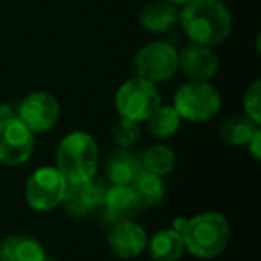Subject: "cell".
<instances>
[{
  "label": "cell",
  "mask_w": 261,
  "mask_h": 261,
  "mask_svg": "<svg viewBox=\"0 0 261 261\" xmlns=\"http://www.w3.org/2000/svg\"><path fill=\"white\" fill-rule=\"evenodd\" d=\"M179 25L192 43L222 45L232 31V15L222 0H190L179 9Z\"/></svg>",
  "instance_id": "cell-1"
},
{
  "label": "cell",
  "mask_w": 261,
  "mask_h": 261,
  "mask_svg": "<svg viewBox=\"0 0 261 261\" xmlns=\"http://www.w3.org/2000/svg\"><path fill=\"white\" fill-rule=\"evenodd\" d=\"M185 249L195 257L211 259L225 250L231 236L227 218L217 211H204L192 218H186L181 231Z\"/></svg>",
  "instance_id": "cell-2"
},
{
  "label": "cell",
  "mask_w": 261,
  "mask_h": 261,
  "mask_svg": "<svg viewBox=\"0 0 261 261\" xmlns=\"http://www.w3.org/2000/svg\"><path fill=\"white\" fill-rule=\"evenodd\" d=\"M56 168L61 172L66 182H83L97 175L98 145L93 136L86 130L68 133L59 142Z\"/></svg>",
  "instance_id": "cell-3"
},
{
  "label": "cell",
  "mask_w": 261,
  "mask_h": 261,
  "mask_svg": "<svg viewBox=\"0 0 261 261\" xmlns=\"http://www.w3.org/2000/svg\"><path fill=\"white\" fill-rule=\"evenodd\" d=\"M172 106L181 120L202 123L220 111L222 97L217 88L207 81H190L175 91Z\"/></svg>",
  "instance_id": "cell-4"
},
{
  "label": "cell",
  "mask_w": 261,
  "mask_h": 261,
  "mask_svg": "<svg viewBox=\"0 0 261 261\" xmlns=\"http://www.w3.org/2000/svg\"><path fill=\"white\" fill-rule=\"evenodd\" d=\"M160 106L161 95L156 84L149 83L142 77H133L116 90L115 108L122 118L133 120L136 123L147 122V118Z\"/></svg>",
  "instance_id": "cell-5"
},
{
  "label": "cell",
  "mask_w": 261,
  "mask_h": 261,
  "mask_svg": "<svg viewBox=\"0 0 261 261\" xmlns=\"http://www.w3.org/2000/svg\"><path fill=\"white\" fill-rule=\"evenodd\" d=\"M133 65L136 77L152 84L167 83L179 70L177 50L168 41H150L136 52Z\"/></svg>",
  "instance_id": "cell-6"
},
{
  "label": "cell",
  "mask_w": 261,
  "mask_h": 261,
  "mask_svg": "<svg viewBox=\"0 0 261 261\" xmlns=\"http://www.w3.org/2000/svg\"><path fill=\"white\" fill-rule=\"evenodd\" d=\"M66 186L68 182L58 168H38L25 182V200L34 211L47 213L63 204Z\"/></svg>",
  "instance_id": "cell-7"
},
{
  "label": "cell",
  "mask_w": 261,
  "mask_h": 261,
  "mask_svg": "<svg viewBox=\"0 0 261 261\" xmlns=\"http://www.w3.org/2000/svg\"><path fill=\"white\" fill-rule=\"evenodd\" d=\"M34 133L18 118L0 120V165L18 167L23 165L34 152Z\"/></svg>",
  "instance_id": "cell-8"
},
{
  "label": "cell",
  "mask_w": 261,
  "mask_h": 261,
  "mask_svg": "<svg viewBox=\"0 0 261 261\" xmlns=\"http://www.w3.org/2000/svg\"><path fill=\"white\" fill-rule=\"evenodd\" d=\"M59 115L61 106L58 98L48 91H33L16 106V116L33 133L50 130L58 123Z\"/></svg>",
  "instance_id": "cell-9"
},
{
  "label": "cell",
  "mask_w": 261,
  "mask_h": 261,
  "mask_svg": "<svg viewBox=\"0 0 261 261\" xmlns=\"http://www.w3.org/2000/svg\"><path fill=\"white\" fill-rule=\"evenodd\" d=\"M106 190H108V186H106L104 179L97 177V175L83 182H68L63 204L70 215L84 217V215H90L91 211H97L100 207Z\"/></svg>",
  "instance_id": "cell-10"
},
{
  "label": "cell",
  "mask_w": 261,
  "mask_h": 261,
  "mask_svg": "<svg viewBox=\"0 0 261 261\" xmlns=\"http://www.w3.org/2000/svg\"><path fill=\"white\" fill-rule=\"evenodd\" d=\"M177 61L182 73L192 81H210L220 68V59L213 48L199 43L185 45L177 52Z\"/></svg>",
  "instance_id": "cell-11"
},
{
  "label": "cell",
  "mask_w": 261,
  "mask_h": 261,
  "mask_svg": "<svg viewBox=\"0 0 261 261\" xmlns=\"http://www.w3.org/2000/svg\"><path fill=\"white\" fill-rule=\"evenodd\" d=\"M147 232L136 222H120L113 225L108 236L111 252L120 259H135L147 249Z\"/></svg>",
  "instance_id": "cell-12"
},
{
  "label": "cell",
  "mask_w": 261,
  "mask_h": 261,
  "mask_svg": "<svg viewBox=\"0 0 261 261\" xmlns=\"http://www.w3.org/2000/svg\"><path fill=\"white\" fill-rule=\"evenodd\" d=\"M100 218L102 224L116 225L120 222H129L136 217L140 211L133 190L129 186H115L111 185L106 190L104 200L100 204Z\"/></svg>",
  "instance_id": "cell-13"
},
{
  "label": "cell",
  "mask_w": 261,
  "mask_h": 261,
  "mask_svg": "<svg viewBox=\"0 0 261 261\" xmlns=\"http://www.w3.org/2000/svg\"><path fill=\"white\" fill-rule=\"evenodd\" d=\"M142 168V154L133 149H116L106 161V177L115 186H129Z\"/></svg>",
  "instance_id": "cell-14"
},
{
  "label": "cell",
  "mask_w": 261,
  "mask_h": 261,
  "mask_svg": "<svg viewBox=\"0 0 261 261\" xmlns=\"http://www.w3.org/2000/svg\"><path fill=\"white\" fill-rule=\"evenodd\" d=\"M179 23V8L167 0H152L140 11V25L152 34H167Z\"/></svg>",
  "instance_id": "cell-15"
},
{
  "label": "cell",
  "mask_w": 261,
  "mask_h": 261,
  "mask_svg": "<svg viewBox=\"0 0 261 261\" xmlns=\"http://www.w3.org/2000/svg\"><path fill=\"white\" fill-rule=\"evenodd\" d=\"M43 245L29 234H9L0 242V261H43Z\"/></svg>",
  "instance_id": "cell-16"
},
{
  "label": "cell",
  "mask_w": 261,
  "mask_h": 261,
  "mask_svg": "<svg viewBox=\"0 0 261 261\" xmlns=\"http://www.w3.org/2000/svg\"><path fill=\"white\" fill-rule=\"evenodd\" d=\"M129 188L133 190V195H135L140 210L158 207L167 195V186H165L163 179L160 175L143 170V168L138 172L135 181L129 185Z\"/></svg>",
  "instance_id": "cell-17"
},
{
  "label": "cell",
  "mask_w": 261,
  "mask_h": 261,
  "mask_svg": "<svg viewBox=\"0 0 261 261\" xmlns=\"http://www.w3.org/2000/svg\"><path fill=\"white\" fill-rule=\"evenodd\" d=\"M149 257L152 261H177L185 254V242L182 234L174 227L158 231L147 242Z\"/></svg>",
  "instance_id": "cell-18"
},
{
  "label": "cell",
  "mask_w": 261,
  "mask_h": 261,
  "mask_svg": "<svg viewBox=\"0 0 261 261\" xmlns=\"http://www.w3.org/2000/svg\"><path fill=\"white\" fill-rule=\"evenodd\" d=\"M257 130H259V125L252 122L247 115L231 116V118L224 120V123L220 125V138L227 145L242 147L250 142V138L256 135Z\"/></svg>",
  "instance_id": "cell-19"
},
{
  "label": "cell",
  "mask_w": 261,
  "mask_h": 261,
  "mask_svg": "<svg viewBox=\"0 0 261 261\" xmlns=\"http://www.w3.org/2000/svg\"><path fill=\"white\" fill-rule=\"evenodd\" d=\"M147 127L154 138H170L181 127V116L174 109V106L161 104L152 115L147 118Z\"/></svg>",
  "instance_id": "cell-20"
},
{
  "label": "cell",
  "mask_w": 261,
  "mask_h": 261,
  "mask_svg": "<svg viewBox=\"0 0 261 261\" xmlns=\"http://www.w3.org/2000/svg\"><path fill=\"white\" fill-rule=\"evenodd\" d=\"M175 154L172 149L165 145H154L147 149L145 154H142V167L143 170L156 174L160 177L168 175L175 168Z\"/></svg>",
  "instance_id": "cell-21"
},
{
  "label": "cell",
  "mask_w": 261,
  "mask_h": 261,
  "mask_svg": "<svg viewBox=\"0 0 261 261\" xmlns=\"http://www.w3.org/2000/svg\"><path fill=\"white\" fill-rule=\"evenodd\" d=\"M111 138L118 149H130L140 138V123L127 118H120L111 127Z\"/></svg>",
  "instance_id": "cell-22"
},
{
  "label": "cell",
  "mask_w": 261,
  "mask_h": 261,
  "mask_svg": "<svg viewBox=\"0 0 261 261\" xmlns=\"http://www.w3.org/2000/svg\"><path fill=\"white\" fill-rule=\"evenodd\" d=\"M243 109L245 115L249 116L252 122L257 125L261 123V83L254 81L249 88H247L245 95H243Z\"/></svg>",
  "instance_id": "cell-23"
},
{
  "label": "cell",
  "mask_w": 261,
  "mask_h": 261,
  "mask_svg": "<svg viewBox=\"0 0 261 261\" xmlns=\"http://www.w3.org/2000/svg\"><path fill=\"white\" fill-rule=\"evenodd\" d=\"M259 136H261V130H257L256 135L250 138V142L247 143V147H249V150H250V154H252V158L256 161H259L261 160V149H259Z\"/></svg>",
  "instance_id": "cell-24"
},
{
  "label": "cell",
  "mask_w": 261,
  "mask_h": 261,
  "mask_svg": "<svg viewBox=\"0 0 261 261\" xmlns=\"http://www.w3.org/2000/svg\"><path fill=\"white\" fill-rule=\"evenodd\" d=\"M11 116H16V108L11 104H2L0 106V120L4 118H11Z\"/></svg>",
  "instance_id": "cell-25"
},
{
  "label": "cell",
  "mask_w": 261,
  "mask_h": 261,
  "mask_svg": "<svg viewBox=\"0 0 261 261\" xmlns=\"http://www.w3.org/2000/svg\"><path fill=\"white\" fill-rule=\"evenodd\" d=\"M167 2H170V4H174V6H177V8H181V6H185V4H188L190 0H167Z\"/></svg>",
  "instance_id": "cell-26"
},
{
  "label": "cell",
  "mask_w": 261,
  "mask_h": 261,
  "mask_svg": "<svg viewBox=\"0 0 261 261\" xmlns=\"http://www.w3.org/2000/svg\"><path fill=\"white\" fill-rule=\"evenodd\" d=\"M43 261H58V259H56V257H52V256H45Z\"/></svg>",
  "instance_id": "cell-27"
}]
</instances>
